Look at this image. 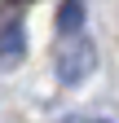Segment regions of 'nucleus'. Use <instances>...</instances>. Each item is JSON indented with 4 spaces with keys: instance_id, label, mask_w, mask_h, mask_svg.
<instances>
[{
    "instance_id": "obj_2",
    "label": "nucleus",
    "mask_w": 119,
    "mask_h": 123,
    "mask_svg": "<svg viewBox=\"0 0 119 123\" xmlns=\"http://www.w3.org/2000/svg\"><path fill=\"white\" fill-rule=\"evenodd\" d=\"M79 22H84V5L79 0H66V5L57 9V31H62V35H79Z\"/></svg>"
},
{
    "instance_id": "obj_3",
    "label": "nucleus",
    "mask_w": 119,
    "mask_h": 123,
    "mask_svg": "<svg viewBox=\"0 0 119 123\" xmlns=\"http://www.w3.org/2000/svg\"><path fill=\"white\" fill-rule=\"evenodd\" d=\"M66 123H110V119H84V114H71Z\"/></svg>"
},
{
    "instance_id": "obj_1",
    "label": "nucleus",
    "mask_w": 119,
    "mask_h": 123,
    "mask_svg": "<svg viewBox=\"0 0 119 123\" xmlns=\"http://www.w3.org/2000/svg\"><path fill=\"white\" fill-rule=\"evenodd\" d=\"M88 70H93V44H88L84 35H66V49H62V57H57V79L79 84Z\"/></svg>"
}]
</instances>
